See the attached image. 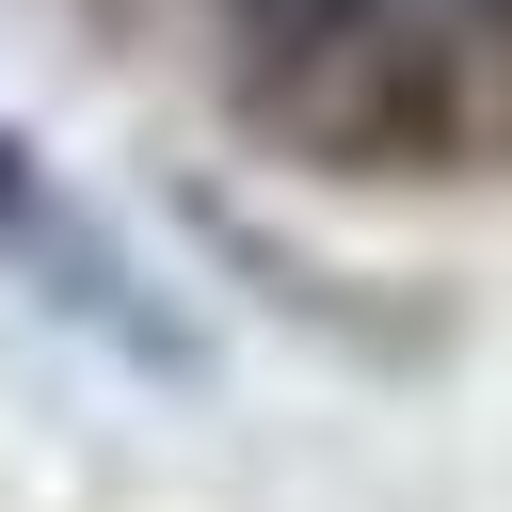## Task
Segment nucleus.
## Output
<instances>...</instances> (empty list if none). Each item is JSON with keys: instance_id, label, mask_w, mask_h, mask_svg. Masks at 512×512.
Here are the masks:
<instances>
[{"instance_id": "nucleus-1", "label": "nucleus", "mask_w": 512, "mask_h": 512, "mask_svg": "<svg viewBox=\"0 0 512 512\" xmlns=\"http://www.w3.org/2000/svg\"><path fill=\"white\" fill-rule=\"evenodd\" d=\"M224 16H240V48L304 64V48H336V32H368V16H400V0H224Z\"/></svg>"}]
</instances>
